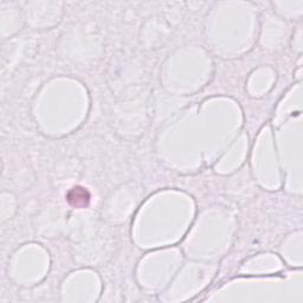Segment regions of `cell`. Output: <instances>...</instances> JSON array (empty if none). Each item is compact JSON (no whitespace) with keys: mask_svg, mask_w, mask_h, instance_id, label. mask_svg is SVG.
<instances>
[{"mask_svg":"<svg viewBox=\"0 0 303 303\" xmlns=\"http://www.w3.org/2000/svg\"><path fill=\"white\" fill-rule=\"evenodd\" d=\"M76 198H77V200H75L72 204V206H75V208H82V206H86L90 200L89 193L86 192L84 188H74L72 191L69 193V196H68V200H70V199H76Z\"/></svg>","mask_w":303,"mask_h":303,"instance_id":"6da1fadb","label":"cell"}]
</instances>
